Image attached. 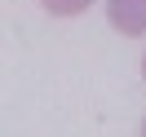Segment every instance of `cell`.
<instances>
[{
    "label": "cell",
    "mask_w": 146,
    "mask_h": 137,
    "mask_svg": "<svg viewBox=\"0 0 146 137\" xmlns=\"http://www.w3.org/2000/svg\"><path fill=\"white\" fill-rule=\"evenodd\" d=\"M142 80H146V58H142Z\"/></svg>",
    "instance_id": "3957f363"
},
{
    "label": "cell",
    "mask_w": 146,
    "mask_h": 137,
    "mask_svg": "<svg viewBox=\"0 0 146 137\" xmlns=\"http://www.w3.org/2000/svg\"><path fill=\"white\" fill-rule=\"evenodd\" d=\"M49 13H58V18H75V13H84L93 5V0H40Z\"/></svg>",
    "instance_id": "7a4b0ae2"
},
{
    "label": "cell",
    "mask_w": 146,
    "mask_h": 137,
    "mask_svg": "<svg viewBox=\"0 0 146 137\" xmlns=\"http://www.w3.org/2000/svg\"><path fill=\"white\" fill-rule=\"evenodd\" d=\"M106 18L119 36H146V0H106Z\"/></svg>",
    "instance_id": "6da1fadb"
},
{
    "label": "cell",
    "mask_w": 146,
    "mask_h": 137,
    "mask_svg": "<svg viewBox=\"0 0 146 137\" xmlns=\"http://www.w3.org/2000/svg\"><path fill=\"white\" fill-rule=\"evenodd\" d=\"M142 137H146V119H142Z\"/></svg>",
    "instance_id": "277c9868"
}]
</instances>
